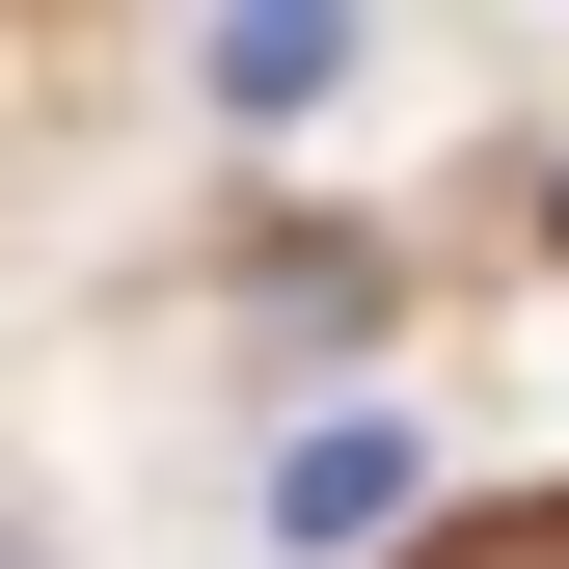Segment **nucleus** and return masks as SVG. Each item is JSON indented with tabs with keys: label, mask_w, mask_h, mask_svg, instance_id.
Instances as JSON below:
<instances>
[{
	"label": "nucleus",
	"mask_w": 569,
	"mask_h": 569,
	"mask_svg": "<svg viewBox=\"0 0 569 569\" xmlns=\"http://www.w3.org/2000/svg\"><path fill=\"white\" fill-rule=\"evenodd\" d=\"M461 569H569V516H516V542H461Z\"/></svg>",
	"instance_id": "3"
},
{
	"label": "nucleus",
	"mask_w": 569,
	"mask_h": 569,
	"mask_svg": "<svg viewBox=\"0 0 569 569\" xmlns=\"http://www.w3.org/2000/svg\"><path fill=\"white\" fill-rule=\"evenodd\" d=\"M380 516H407V435H299V461H271V542H299V569H352Z\"/></svg>",
	"instance_id": "1"
},
{
	"label": "nucleus",
	"mask_w": 569,
	"mask_h": 569,
	"mask_svg": "<svg viewBox=\"0 0 569 569\" xmlns=\"http://www.w3.org/2000/svg\"><path fill=\"white\" fill-rule=\"evenodd\" d=\"M352 82V0H218V109H326Z\"/></svg>",
	"instance_id": "2"
}]
</instances>
